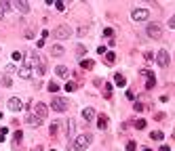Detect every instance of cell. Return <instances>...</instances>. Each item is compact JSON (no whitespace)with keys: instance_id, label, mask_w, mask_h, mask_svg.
Returning <instances> with one entry per match:
<instances>
[{"instance_id":"obj_1","label":"cell","mask_w":175,"mask_h":151,"mask_svg":"<svg viewBox=\"0 0 175 151\" xmlns=\"http://www.w3.org/2000/svg\"><path fill=\"white\" fill-rule=\"evenodd\" d=\"M91 141H93V137L91 134H78L76 139H74V143H72V151H82V149H87L89 145H91Z\"/></svg>"},{"instance_id":"obj_2","label":"cell","mask_w":175,"mask_h":151,"mask_svg":"<svg viewBox=\"0 0 175 151\" xmlns=\"http://www.w3.org/2000/svg\"><path fill=\"white\" fill-rule=\"evenodd\" d=\"M28 67H30V69H34L36 76H44V72H46V69H44V59L38 57L36 53L30 57V65H28Z\"/></svg>"},{"instance_id":"obj_3","label":"cell","mask_w":175,"mask_h":151,"mask_svg":"<svg viewBox=\"0 0 175 151\" xmlns=\"http://www.w3.org/2000/svg\"><path fill=\"white\" fill-rule=\"evenodd\" d=\"M146 34L152 38V40H158V38H162V25L160 23H150L146 30Z\"/></svg>"},{"instance_id":"obj_4","label":"cell","mask_w":175,"mask_h":151,"mask_svg":"<svg viewBox=\"0 0 175 151\" xmlns=\"http://www.w3.org/2000/svg\"><path fill=\"white\" fill-rule=\"evenodd\" d=\"M150 17V11L148 9H135L133 13H131V19L135 21V23H139V21H148Z\"/></svg>"},{"instance_id":"obj_5","label":"cell","mask_w":175,"mask_h":151,"mask_svg":"<svg viewBox=\"0 0 175 151\" xmlns=\"http://www.w3.org/2000/svg\"><path fill=\"white\" fill-rule=\"evenodd\" d=\"M156 63H158V67H169V51L167 48H160L156 53Z\"/></svg>"},{"instance_id":"obj_6","label":"cell","mask_w":175,"mask_h":151,"mask_svg":"<svg viewBox=\"0 0 175 151\" xmlns=\"http://www.w3.org/2000/svg\"><path fill=\"white\" fill-rule=\"evenodd\" d=\"M46 113H49V107H46L44 103H36V105H34V113H32V116H34V118H38L40 122L46 118Z\"/></svg>"},{"instance_id":"obj_7","label":"cell","mask_w":175,"mask_h":151,"mask_svg":"<svg viewBox=\"0 0 175 151\" xmlns=\"http://www.w3.org/2000/svg\"><path fill=\"white\" fill-rule=\"evenodd\" d=\"M72 36V28L70 25H57L55 30V38H59V40H66V38Z\"/></svg>"},{"instance_id":"obj_8","label":"cell","mask_w":175,"mask_h":151,"mask_svg":"<svg viewBox=\"0 0 175 151\" xmlns=\"http://www.w3.org/2000/svg\"><path fill=\"white\" fill-rule=\"evenodd\" d=\"M51 109H53V111H66V109H68V103H66V99H61V97L53 99V101H51Z\"/></svg>"},{"instance_id":"obj_9","label":"cell","mask_w":175,"mask_h":151,"mask_svg":"<svg viewBox=\"0 0 175 151\" xmlns=\"http://www.w3.org/2000/svg\"><path fill=\"white\" fill-rule=\"evenodd\" d=\"M7 105H9V109H11V111H21V109H23V101H21L19 97H11Z\"/></svg>"},{"instance_id":"obj_10","label":"cell","mask_w":175,"mask_h":151,"mask_svg":"<svg viewBox=\"0 0 175 151\" xmlns=\"http://www.w3.org/2000/svg\"><path fill=\"white\" fill-rule=\"evenodd\" d=\"M15 9H17V11H21V13H30V4L28 2H25V0H15Z\"/></svg>"},{"instance_id":"obj_11","label":"cell","mask_w":175,"mask_h":151,"mask_svg":"<svg viewBox=\"0 0 175 151\" xmlns=\"http://www.w3.org/2000/svg\"><path fill=\"white\" fill-rule=\"evenodd\" d=\"M144 76H148V84H146V88H154V84H156L154 74H152V72H148V69H144Z\"/></svg>"},{"instance_id":"obj_12","label":"cell","mask_w":175,"mask_h":151,"mask_svg":"<svg viewBox=\"0 0 175 151\" xmlns=\"http://www.w3.org/2000/svg\"><path fill=\"white\" fill-rule=\"evenodd\" d=\"M17 74H19V78H30V76H32V69H30L28 65H21V67H17Z\"/></svg>"},{"instance_id":"obj_13","label":"cell","mask_w":175,"mask_h":151,"mask_svg":"<svg viewBox=\"0 0 175 151\" xmlns=\"http://www.w3.org/2000/svg\"><path fill=\"white\" fill-rule=\"evenodd\" d=\"M82 118L91 122L93 118H95V109H93V107H84V109H82Z\"/></svg>"},{"instance_id":"obj_14","label":"cell","mask_w":175,"mask_h":151,"mask_svg":"<svg viewBox=\"0 0 175 151\" xmlns=\"http://www.w3.org/2000/svg\"><path fill=\"white\" fill-rule=\"evenodd\" d=\"M97 126H99V130H105L108 128V116H97Z\"/></svg>"},{"instance_id":"obj_15","label":"cell","mask_w":175,"mask_h":151,"mask_svg":"<svg viewBox=\"0 0 175 151\" xmlns=\"http://www.w3.org/2000/svg\"><path fill=\"white\" fill-rule=\"evenodd\" d=\"M25 124H28V126H32V128H36V126H40V120H38V118H34V116H32V113H30V116L28 118H25Z\"/></svg>"},{"instance_id":"obj_16","label":"cell","mask_w":175,"mask_h":151,"mask_svg":"<svg viewBox=\"0 0 175 151\" xmlns=\"http://www.w3.org/2000/svg\"><path fill=\"white\" fill-rule=\"evenodd\" d=\"M55 74L59 76V78H68V74H70V72H68L66 65H57V67H55Z\"/></svg>"},{"instance_id":"obj_17","label":"cell","mask_w":175,"mask_h":151,"mask_svg":"<svg viewBox=\"0 0 175 151\" xmlns=\"http://www.w3.org/2000/svg\"><path fill=\"white\" fill-rule=\"evenodd\" d=\"M63 53H66V51H63V46H59V44H53V46H51V55H55V57H61Z\"/></svg>"},{"instance_id":"obj_18","label":"cell","mask_w":175,"mask_h":151,"mask_svg":"<svg viewBox=\"0 0 175 151\" xmlns=\"http://www.w3.org/2000/svg\"><path fill=\"white\" fill-rule=\"evenodd\" d=\"M21 137H23V132H21V130H17V132L13 134V147H15V149L19 147V143H21Z\"/></svg>"},{"instance_id":"obj_19","label":"cell","mask_w":175,"mask_h":151,"mask_svg":"<svg viewBox=\"0 0 175 151\" xmlns=\"http://www.w3.org/2000/svg\"><path fill=\"white\" fill-rule=\"evenodd\" d=\"M114 82H116V86H123V88H125L127 80H125V76H123V74H116V76H114Z\"/></svg>"},{"instance_id":"obj_20","label":"cell","mask_w":175,"mask_h":151,"mask_svg":"<svg viewBox=\"0 0 175 151\" xmlns=\"http://www.w3.org/2000/svg\"><path fill=\"white\" fill-rule=\"evenodd\" d=\"M74 132H76V122L70 118V120H68V134H70V137H74Z\"/></svg>"},{"instance_id":"obj_21","label":"cell","mask_w":175,"mask_h":151,"mask_svg":"<svg viewBox=\"0 0 175 151\" xmlns=\"http://www.w3.org/2000/svg\"><path fill=\"white\" fill-rule=\"evenodd\" d=\"M114 53L112 51H110V53H105V55H103V61H105V65H108V63H114Z\"/></svg>"},{"instance_id":"obj_22","label":"cell","mask_w":175,"mask_h":151,"mask_svg":"<svg viewBox=\"0 0 175 151\" xmlns=\"http://www.w3.org/2000/svg\"><path fill=\"white\" fill-rule=\"evenodd\" d=\"M150 137H152V141H162V139H165V134L158 132V130H154V132H150Z\"/></svg>"},{"instance_id":"obj_23","label":"cell","mask_w":175,"mask_h":151,"mask_svg":"<svg viewBox=\"0 0 175 151\" xmlns=\"http://www.w3.org/2000/svg\"><path fill=\"white\" fill-rule=\"evenodd\" d=\"M0 9H2V13H4V15H7L9 11H11V4L7 2V0H0Z\"/></svg>"},{"instance_id":"obj_24","label":"cell","mask_w":175,"mask_h":151,"mask_svg":"<svg viewBox=\"0 0 175 151\" xmlns=\"http://www.w3.org/2000/svg\"><path fill=\"white\" fill-rule=\"evenodd\" d=\"M76 32H78V36H89V25H80Z\"/></svg>"},{"instance_id":"obj_25","label":"cell","mask_w":175,"mask_h":151,"mask_svg":"<svg viewBox=\"0 0 175 151\" xmlns=\"http://www.w3.org/2000/svg\"><path fill=\"white\" fill-rule=\"evenodd\" d=\"M80 65H82L84 69H91V67H95V63L89 61V59H84V61H80Z\"/></svg>"},{"instance_id":"obj_26","label":"cell","mask_w":175,"mask_h":151,"mask_svg":"<svg viewBox=\"0 0 175 151\" xmlns=\"http://www.w3.org/2000/svg\"><path fill=\"white\" fill-rule=\"evenodd\" d=\"M103 95L105 97H112V84H105L103 86Z\"/></svg>"},{"instance_id":"obj_27","label":"cell","mask_w":175,"mask_h":151,"mask_svg":"<svg viewBox=\"0 0 175 151\" xmlns=\"http://www.w3.org/2000/svg\"><path fill=\"white\" fill-rule=\"evenodd\" d=\"M57 130H59V126H57V122L51 124V137H57Z\"/></svg>"},{"instance_id":"obj_28","label":"cell","mask_w":175,"mask_h":151,"mask_svg":"<svg viewBox=\"0 0 175 151\" xmlns=\"http://www.w3.org/2000/svg\"><path fill=\"white\" fill-rule=\"evenodd\" d=\"M84 53H87V48H84L82 44H78V46H76V55H78V57H82Z\"/></svg>"},{"instance_id":"obj_29","label":"cell","mask_w":175,"mask_h":151,"mask_svg":"<svg viewBox=\"0 0 175 151\" xmlns=\"http://www.w3.org/2000/svg\"><path fill=\"white\" fill-rule=\"evenodd\" d=\"M57 90H59V84H57V82H51V84H49V93H57Z\"/></svg>"},{"instance_id":"obj_30","label":"cell","mask_w":175,"mask_h":151,"mask_svg":"<svg viewBox=\"0 0 175 151\" xmlns=\"http://www.w3.org/2000/svg\"><path fill=\"white\" fill-rule=\"evenodd\" d=\"M2 86H7V88H9V86H13V82H11L9 76H2Z\"/></svg>"},{"instance_id":"obj_31","label":"cell","mask_w":175,"mask_h":151,"mask_svg":"<svg viewBox=\"0 0 175 151\" xmlns=\"http://www.w3.org/2000/svg\"><path fill=\"white\" fill-rule=\"evenodd\" d=\"M7 134H9V130H7V128H0V143H2L4 139H7Z\"/></svg>"},{"instance_id":"obj_32","label":"cell","mask_w":175,"mask_h":151,"mask_svg":"<svg viewBox=\"0 0 175 151\" xmlns=\"http://www.w3.org/2000/svg\"><path fill=\"white\" fill-rule=\"evenodd\" d=\"M135 128H139V130H141V128H146V120H137L135 122Z\"/></svg>"},{"instance_id":"obj_33","label":"cell","mask_w":175,"mask_h":151,"mask_svg":"<svg viewBox=\"0 0 175 151\" xmlns=\"http://www.w3.org/2000/svg\"><path fill=\"white\" fill-rule=\"evenodd\" d=\"M135 147H137L135 141H129V143H127V151H135Z\"/></svg>"},{"instance_id":"obj_34","label":"cell","mask_w":175,"mask_h":151,"mask_svg":"<svg viewBox=\"0 0 175 151\" xmlns=\"http://www.w3.org/2000/svg\"><path fill=\"white\" fill-rule=\"evenodd\" d=\"M103 36H105V38H112V36H114V32L110 30V28H105V30H103Z\"/></svg>"},{"instance_id":"obj_35","label":"cell","mask_w":175,"mask_h":151,"mask_svg":"<svg viewBox=\"0 0 175 151\" xmlns=\"http://www.w3.org/2000/svg\"><path fill=\"white\" fill-rule=\"evenodd\" d=\"M7 72H17V65H15V63H9V65H7Z\"/></svg>"},{"instance_id":"obj_36","label":"cell","mask_w":175,"mask_h":151,"mask_svg":"<svg viewBox=\"0 0 175 151\" xmlns=\"http://www.w3.org/2000/svg\"><path fill=\"white\" fill-rule=\"evenodd\" d=\"M74 88H76V86H74V82H70V84H66V90H68V93H72Z\"/></svg>"},{"instance_id":"obj_37","label":"cell","mask_w":175,"mask_h":151,"mask_svg":"<svg viewBox=\"0 0 175 151\" xmlns=\"http://www.w3.org/2000/svg\"><path fill=\"white\" fill-rule=\"evenodd\" d=\"M105 51H108L105 46H99V48H97V53H99V55H105Z\"/></svg>"},{"instance_id":"obj_38","label":"cell","mask_w":175,"mask_h":151,"mask_svg":"<svg viewBox=\"0 0 175 151\" xmlns=\"http://www.w3.org/2000/svg\"><path fill=\"white\" fill-rule=\"evenodd\" d=\"M135 111H144V105H141V103H135Z\"/></svg>"},{"instance_id":"obj_39","label":"cell","mask_w":175,"mask_h":151,"mask_svg":"<svg viewBox=\"0 0 175 151\" xmlns=\"http://www.w3.org/2000/svg\"><path fill=\"white\" fill-rule=\"evenodd\" d=\"M158 151H171V149H169V147H167V145H162V147H160V149H158Z\"/></svg>"},{"instance_id":"obj_40","label":"cell","mask_w":175,"mask_h":151,"mask_svg":"<svg viewBox=\"0 0 175 151\" xmlns=\"http://www.w3.org/2000/svg\"><path fill=\"white\" fill-rule=\"evenodd\" d=\"M34 151H42V147H34Z\"/></svg>"},{"instance_id":"obj_41","label":"cell","mask_w":175,"mask_h":151,"mask_svg":"<svg viewBox=\"0 0 175 151\" xmlns=\"http://www.w3.org/2000/svg\"><path fill=\"white\" fill-rule=\"evenodd\" d=\"M4 17V13H2V9H0V19H2Z\"/></svg>"},{"instance_id":"obj_42","label":"cell","mask_w":175,"mask_h":151,"mask_svg":"<svg viewBox=\"0 0 175 151\" xmlns=\"http://www.w3.org/2000/svg\"><path fill=\"white\" fill-rule=\"evenodd\" d=\"M144 151H152V149H148V147H146V149H144Z\"/></svg>"},{"instance_id":"obj_43","label":"cell","mask_w":175,"mask_h":151,"mask_svg":"<svg viewBox=\"0 0 175 151\" xmlns=\"http://www.w3.org/2000/svg\"><path fill=\"white\" fill-rule=\"evenodd\" d=\"M51 151H57V149H51Z\"/></svg>"}]
</instances>
